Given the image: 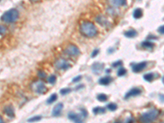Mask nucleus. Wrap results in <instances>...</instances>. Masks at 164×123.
<instances>
[{"label":"nucleus","mask_w":164,"mask_h":123,"mask_svg":"<svg viewBox=\"0 0 164 123\" xmlns=\"http://www.w3.org/2000/svg\"><path fill=\"white\" fill-rule=\"evenodd\" d=\"M80 31L81 33L88 38H93L97 35L98 29L95 25L91 21H83L80 26Z\"/></svg>","instance_id":"nucleus-1"},{"label":"nucleus","mask_w":164,"mask_h":123,"mask_svg":"<svg viewBox=\"0 0 164 123\" xmlns=\"http://www.w3.org/2000/svg\"><path fill=\"white\" fill-rule=\"evenodd\" d=\"M160 115V111L154 108L149 112L143 113L139 117V121L141 123H153Z\"/></svg>","instance_id":"nucleus-2"},{"label":"nucleus","mask_w":164,"mask_h":123,"mask_svg":"<svg viewBox=\"0 0 164 123\" xmlns=\"http://www.w3.org/2000/svg\"><path fill=\"white\" fill-rule=\"evenodd\" d=\"M18 18H19V12L17 9L12 8L3 13L1 17V20L7 24H12L17 21Z\"/></svg>","instance_id":"nucleus-3"},{"label":"nucleus","mask_w":164,"mask_h":123,"mask_svg":"<svg viewBox=\"0 0 164 123\" xmlns=\"http://www.w3.org/2000/svg\"><path fill=\"white\" fill-rule=\"evenodd\" d=\"M54 65L56 68L58 70H67L69 68L72 67V65L70 64L67 60L64 58H59L55 62Z\"/></svg>","instance_id":"nucleus-4"},{"label":"nucleus","mask_w":164,"mask_h":123,"mask_svg":"<svg viewBox=\"0 0 164 123\" xmlns=\"http://www.w3.org/2000/svg\"><path fill=\"white\" fill-rule=\"evenodd\" d=\"M65 53L71 57H76L80 54V49L75 44H69L68 46L65 48Z\"/></svg>","instance_id":"nucleus-5"},{"label":"nucleus","mask_w":164,"mask_h":123,"mask_svg":"<svg viewBox=\"0 0 164 123\" xmlns=\"http://www.w3.org/2000/svg\"><path fill=\"white\" fill-rule=\"evenodd\" d=\"M32 88L37 94H43L47 92L46 85L42 81H38L34 83L32 85Z\"/></svg>","instance_id":"nucleus-6"},{"label":"nucleus","mask_w":164,"mask_h":123,"mask_svg":"<svg viewBox=\"0 0 164 123\" xmlns=\"http://www.w3.org/2000/svg\"><path fill=\"white\" fill-rule=\"evenodd\" d=\"M142 93V90L140 89L139 88H137V87H135V88H132L130 91H128L127 93L125 95V99H130L131 97H135V96H138V95H139L140 94Z\"/></svg>","instance_id":"nucleus-7"},{"label":"nucleus","mask_w":164,"mask_h":123,"mask_svg":"<svg viewBox=\"0 0 164 123\" xmlns=\"http://www.w3.org/2000/svg\"><path fill=\"white\" fill-rule=\"evenodd\" d=\"M146 67H147V62L144 61V62L137 63V64H135L132 67V71H133V72L138 73V72H140V71H142L143 70H144Z\"/></svg>","instance_id":"nucleus-8"},{"label":"nucleus","mask_w":164,"mask_h":123,"mask_svg":"<svg viewBox=\"0 0 164 123\" xmlns=\"http://www.w3.org/2000/svg\"><path fill=\"white\" fill-rule=\"evenodd\" d=\"M104 65L102 64V63L96 62L92 66V71L93 73H95V74H100L102 71L104 70Z\"/></svg>","instance_id":"nucleus-9"},{"label":"nucleus","mask_w":164,"mask_h":123,"mask_svg":"<svg viewBox=\"0 0 164 123\" xmlns=\"http://www.w3.org/2000/svg\"><path fill=\"white\" fill-rule=\"evenodd\" d=\"M63 104L62 103H58L57 105H56L53 109V111H52V115L53 117H58L60 114H61V112H62L63 110Z\"/></svg>","instance_id":"nucleus-10"},{"label":"nucleus","mask_w":164,"mask_h":123,"mask_svg":"<svg viewBox=\"0 0 164 123\" xmlns=\"http://www.w3.org/2000/svg\"><path fill=\"white\" fill-rule=\"evenodd\" d=\"M95 20H96V21L98 22V24H100L103 26H108V24H109V21H107V18L104 16H103V15L97 16L96 18H95Z\"/></svg>","instance_id":"nucleus-11"},{"label":"nucleus","mask_w":164,"mask_h":123,"mask_svg":"<svg viewBox=\"0 0 164 123\" xmlns=\"http://www.w3.org/2000/svg\"><path fill=\"white\" fill-rule=\"evenodd\" d=\"M107 1L113 7H122L126 5V0H107Z\"/></svg>","instance_id":"nucleus-12"},{"label":"nucleus","mask_w":164,"mask_h":123,"mask_svg":"<svg viewBox=\"0 0 164 123\" xmlns=\"http://www.w3.org/2000/svg\"><path fill=\"white\" fill-rule=\"evenodd\" d=\"M4 112L6 113L7 116L10 117H15V111H14V108L12 105L7 106L4 108Z\"/></svg>","instance_id":"nucleus-13"},{"label":"nucleus","mask_w":164,"mask_h":123,"mask_svg":"<svg viewBox=\"0 0 164 123\" xmlns=\"http://www.w3.org/2000/svg\"><path fill=\"white\" fill-rule=\"evenodd\" d=\"M112 80V79L110 76H104V77H102V78L99 79L98 83H99V85H107L111 83Z\"/></svg>","instance_id":"nucleus-14"},{"label":"nucleus","mask_w":164,"mask_h":123,"mask_svg":"<svg viewBox=\"0 0 164 123\" xmlns=\"http://www.w3.org/2000/svg\"><path fill=\"white\" fill-rule=\"evenodd\" d=\"M124 35L127 38H134L137 35V32H136V30L131 29V30H129L127 31H125Z\"/></svg>","instance_id":"nucleus-15"},{"label":"nucleus","mask_w":164,"mask_h":123,"mask_svg":"<svg viewBox=\"0 0 164 123\" xmlns=\"http://www.w3.org/2000/svg\"><path fill=\"white\" fill-rule=\"evenodd\" d=\"M143 16V11L142 9L140 8H136L133 12V17L135 18V19H139Z\"/></svg>","instance_id":"nucleus-16"},{"label":"nucleus","mask_w":164,"mask_h":123,"mask_svg":"<svg viewBox=\"0 0 164 123\" xmlns=\"http://www.w3.org/2000/svg\"><path fill=\"white\" fill-rule=\"evenodd\" d=\"M142 47H144V48H153L154 47V44L152 43L151 41H143L142 44Z\"/></svg>","instance_id":"nucleus-17"},{"label":"nucleus","mask_w":164,"mask_h":123,"mask_svg":"<svg viewBox=\"0 0 164 123\" xmlns=\"http://www.w3.org/2000/svg\"><path fill=\"white\" fill-rule=\"evenodd\" d=\"M106 109L103 107H96L93 109V112L95 114H100V113H105Z\"/></svg>","instance_id":"nucleus-18"},{"label":"nucleus","mask_w":164,"mask_h":123,"mask_svg":"<svg viewBox=\"0 0 164 123\" xmlns=\"http://www.w3.org/2000/svg\"><path fill=\"white\" fill-rule=\"evenodd\" d=\"M81 115H79V114H76V113H75V112H70L69 114H68V118L70 120H72L73 121H75L76 119H78L79 117H81ZM83 118V117H82Z\"/></svg>","instance_id":"nucleus-19"},{"label":"nucleus","mask_w":164,"mask_h":123,"mask_svg":"<svg viewBox=\"0 0 164 123\" xmlns=\"http://www.w3.org/2000/svg\"><path fill=\"white\" fill-rule=\"evenodd\" d=\"M58 99V94H53L47 100V103L48 104H52L53 103H54L56 100Z\"/></svg>","instance_id":"nucleus-20"},{"label":"nucleus","mask_w":164,"mask_h":123,"mask_svg":"<svg viewBox=\"0 0 164 123\" xmlns=\"http://www.w3.org/2000/svg\"><path fill=\"white\" fill-rule=\"evenodd\" d=\"M144 79L146 80V81H149V82H151L153 81V80L154 79V74L153 73H146L144 75Z\"/></svg>","instance_id":"nucleus-21"},{"label":"nucleus","mask_w":164,"mask_h":123,"mask_svg":"<svg viewBox=\"0 0 164 123\" xmlns=\"http://www.w3.org/2000/svg\"><path fill=\"white\" fill-rule=\"evenodd\" d=\"M107 96L105 94H99L97 95V99L100 102H106L107 100Z\"/></svg>","instance_id":"nucleus-22"},{"label":"nucleus","mask_w":164,"mask_h":123,"mask_svg":"<svg viewBox=\"0 0 164 123\" xmlns=\"http://www.w3.org/2000/svg\"><path fill=\"white\" fill-rule=\"evenodd\" d=\"M126 72H127V71H126V68L121 67L118 71V76H123L126 74Z\"/></svg>","instance_id":"nucleus-23"},{"label":"nucleus","mask_w":164,"mask_h":123,"mask_svg":"<svg viewBox=\"0 0 164 123\" xmlns=\"http://www.w3.org/2000/svg\"><path fill=\"white\" fill-rule=\"evenodd\" d=\"M107 108L110 111H115V110H116V109H118V105H116V104L114 103H111L109 104H107Z\"/></svg>","instance_id":"nucleus-24"},{"label":"nucleus","mask_w":164,"mask_h":123,"mask_svg":"<svg viewBox=\"0 0 164 123\" xmlns=\"http://www.w3.org/2000/svg\"><path fill=\"white\" fill-rule=\"evenodd\" d=\"M56 80H57V77H56L55 75H51L49 76V77L48 78V81H49V83L51 84V85H53Z\"/></svg>","instance_id":"nucleus-25"},{"label":"nucleus","mask_w":164,"mask_h":123,"mask_svg":"<svg viewBox=\"0 0 164 123\" xmlns=\"http://www.w3.org/2000/svg\"><path fill=\"white\" fill-rule=\"evenodd\" d=\"M42 119V117L41 116H35L31 118H29L28 119V122H35V121H40Z\"/></svg>","instance_id":"nucleus-26"},{"label":"nucleus","mask_w":164,"mask_h":123,"mask_svg":"<svg viewBox=\"0 0 164 123\" xmlns=\"http://www.w3.org/2000/svg\"><path fill=\"white\" fill-rule=\"evenodd\" d=\"M71 91H72V89L70 88H64V89H62L60 90V94H63V95H66V94H69Z\"/></svg>","instance_id":"nucleus-27"},{"label":"nucleus","mask_w":164,"mask_h":123,"mask_svg":"<svg viewBox=\"0 0 164 123\" xmlns=\"http://www.w3.org/2000/svg\"><path fill=\"white\" fill-rule=\"evenodd\" d=\"M121 65H122V62L121 61H118V62H115L112 64V67H121Z\"/></svg>","instance_id":"nucleus-28"},{"label":"nucleus","mask_w":164,"mask_h":123,"mask_svg":"<svg viewBox=\"0 0 164 123\" xmlns=\"http://www.w3.org/2000/svg\"><path fill=\"white\" fill-rule=\"evenodd\" d=\"M7 31V28L4 26L0 25V35H4Z\"/></svg>","instance_id":"nucleus-29"},{"label":"nucleus","mask_w":164,"mask_h":123,"mask_svg":"<svg viewBox=\"0 0 164 123\" xmlns=\"http://www.w3.org/2000/svg\"><path fill=\"white\" fill-rule=\"evenodd\" d=\"M81 79H82V76L79 75V76H77L75 77V78H73L72 82H73V83H76V82L81 81Z\"/></svg>","instance_id":"nucleus-30"},{"label":"nucleus","mask_w":164,"mask_h":123,"mask_svg":"<svg viewBox=\"0 0 164 123\" xmlns=\"http://www.w3.org/2000/svg\"><path fill=\"white\" fill-rule=\"evenodd\" d=\"M38 76L40 77V78H45L46 77V73L44 71H38Z\"/></svg>","instance_id":"nucleus-31"},{"label":"nucleus","mask_w":164,"mask_h":123,"mask_svg":"<svg viewBox=\"0 0 164 123\" xmlns=\"http://www.w3.org/2000/svg\"><path fill=\"white\" fill-rule=\"evenodd\" d=\"M98 53H99V49H98V48H96V49H95L93 51V53H92V54H91V57L92 58H95V57H96L98 54Z\"/></svg>","instance_id":"nucleus-32"},{"label":"nucleus","mask_w":164,"mask_h":123,"mask_svg":"<svg viewBox=\"0 0 164 123\" xmlns=\"http://www.w3.org/2000/svg\"><path fill=\"white\" fill-rule=\"evenodd\" d=\"M74 122H75V123H83V118H82L81 117H79L78 119H76Z\"/></svg>","instance_id":"nucleus-33"},{"label":"nucleus","mask_w":164,"mask_h":123,"mask_svg":"<svg viewBox=\"0 0 164 123\" xmlns=\"http://www.w3.org/2000/svg\"><path fill=\"white\" fill-rule=\"evenodd\" d=\"M163 28H164V26H162L161 27H159V29H158V32H159V33H161L162 35H163V34H164Z\"/></svg>","instance_id":"nucleus-34"},{"label":"nucleus","mask_w":164,"mask_h":123,"mask_svg":"<svg viewBox=\"0 0 164 123\" xmlns=\"http://www.w3.org/2000/svg\"><path fill=\"white\" fill-rule=\"evenodd\" d=\"M134 120L132 119V118H130V119L127 120V123H134Z\"/></svg>","instance_id":"nucleus-35"},{"label":"nucleus","mask_w":164,"mask_h":123,"mask_svg":"<svg viewBox=\"0 0 164 123\" xmlns=\"http://www.w3.org/2000/svg\"><path fill=\"white\" fill-rule=\"evenodd\" d=\"M0 123H4V121H3V117L1 116H0Z\"/></svg>","instance_id":"nucleus-36"},{"label":"nucleus","mask_w":164,"mask_h":123,"mask_svg":"<svg viewBox=\"0 0 164 123\" xmlns=\"http://www.w3.org/2000/svg\"><path fill=\"white\" fill-rule=\"evenodd\" d=\"M149 39H157V37H153V36H149Z\"/></svg>","instance_id":"nucleus-37"},{"label":"nucleus","mask_w":164,"mask_h":123,"mask_svg":"<svg viewBox=\"0 0 164 123\" xmlns=\"http://www.w3.org/2000/svg\"><path fill=\"white\" fill-rule=\"evenodd\" d=\"M30 2H32V3H35V2H37L38 1V0H30Z\"/></svg>","instance_id":"nucleus-38"},{"label":"nucleus","mask_w":164,"mask_h":123,"mask_svg":"<svg viewBox=\"0 0 164 123\" xmlns=\"http://www.w3.org/2000/svg\"><path fill=\"white\" fill-rule=\"evenodd\" d=\"M162 123H163V122H162Z\"/></svg>","instance_id":"nucleus-39"},{"label":"nucleus","mask_w":164,"mask_h":123,"mask_svg":"<svg viewBox=\"0 0 164 123\" xmlns=\"http://www.w3.org/2000/svg\"><path fill=\"white\" fill-rule=\"evenodd\" d=\"M0 1H1V0H0Z\"/></svg>","instance_id":"nucleus-40"}]
</instances>
